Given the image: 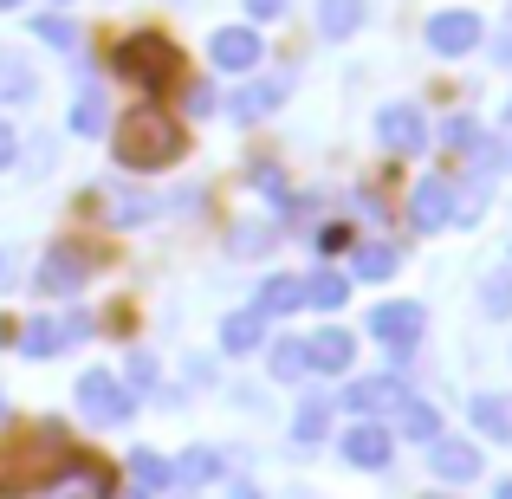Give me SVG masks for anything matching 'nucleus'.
Instances as JSON below:
<instances>
[{
	"label": "nucleus",
	"mask_w": 512,
	"mask_h": 499,
	"mask_svg": "<svg viewBox=\"0 0 512 499\" xmlns=\"http://www.w3.org/2000/svg\"><path fill=\"white\" fill-rule=\"evenodd\" d=\"M117 163L124 169H169L175 156H182V124L175 117H163V111H150V104H137L130 117H117Z\"/></svg>",
	"instance_id": "f257e3e1"
},
{
	"label": "nucleus",
	"mask_w": 512,
	"mask_h": 499,
	"mask_svg": "<svg viewBox=\"0 0 512 499\" xmlns=\"http://www.w3.org/2000/svg\"><path fill=\"white\" fill-rule=\"evenodd\" d=\"M175 65H182V52H175L163 33H137V39L117 46V72L137 78L143 91H169L175 85Z\"/></svg>",
	"instance_id": "f03ea898"
},
{
	"label": "nucleus",
	"mask_w": 512,
	"mask_h": 499,
	"mask_svg": "<svg viewBox=\"0 0 512 499\" xmlns=\"http://www.w3.org/2000/svg\"><path fill=\"white\" fill-rule=\"evenodd\" d=\"M85 279H91V247H78V240H59V247L39 260L33 292H39V299H72V292H85Z\"/></svg>",
	"instance_id": "7ed1b4c3"
},
{
	"label": "nucleus",
	"mask_w": 512,
	"mask_h": 499,
	"mask_svg": "<svg viewBox=\"0 0 512 499\" xmlns=\"http://www.w3.org/2000/svg\"><path fill=\"white\" fill-rule=\"evenodd\" d=\"M78 409H85L98 428H124L137 402H130V389L117 383L111 370H85V376H78Z\"/></svg>",
	"instance_id": "20e7f679"
},
{
	"label": "nucleus",
	"mask_w": 512,
	"mask_h": 499,
	"mask_svg": "<svg viewBox=\"0 0 512 499\" xmlns=\"http://www.w3.org/2000/svg\"><path fill=\"white\" fill-rule=\"evenodd\" d=\"M461 214V201H454V188L441 182V175H428V182H415V195H409V221L422 227V234H441V227Z\"/></svg>",
	"instance_id": "39448f33"
},
{
	"label": "nucleus",
	"mask_w": 512,
	"mask_h": 499,
	"mask_svg": "<svg viewBox=\"0 0 512 499\" xmlns=\"http://www.w3.org/2000/svg\"><path fill=\"white\" fill-rule=\"evenodd\" d=\"M474 39H480V13H467V7H448V13H435V20H428V46H435L441 59L474 52Z\"/></svg>",
	"instance_id": "423d86ee"
},
{
	"label": "nucleus",
	"mask_w": 512,
	"mask_h": 499,
	"mask_svg": "<svg viewBox=\"0 0 512 499\" xmlns=\"http://www.w3.org/2000/svg\"><path fill=\"white\" fill-rule=\"evenodd\" d=\"M208 52H214V65H221V72H253V65L266 59V46H260V33H253V26H221V33L208 39Z\"/></svg>",
	"instance_id": "0eeeda50"
},
{
	"label": "nucleus",
	"mask_w": 512,
	"mask_h": 499,
	"mask_svg": "<svg viewBox=\"0 0 512 499\" xmlns=\"http://www.w3.org/2000/svg\"><path fill=\"white\" fill-rule=\"evenodd\" d=\"M85 331H91V318H33V325L20 331V350L26 357H52V350L78 344Z\"/></svg>",
	"instance_id": "6e6552de"
},
{
	"label": "nucleus",
	"mask_w": 512,
	"mask_h": 499,
	"mask_svg": "<svg viewBox=\"0 0 512 499\" xmlns=\"http://www.w3.org/2000/svg\"><path fill=\"white\" fill-rule=\"evenodd\" d=\"M376 137H383V150H396V156H415L428 143V130H422V111L415 104H389L383 117H376Z\"/></svg>",
	"instance_id": "1a4fd4ad"
},
{
	"label": "nucleus",
	"mask_w": 512,
	"mask_h": 499,
	"mask_svg": "<svg viewBox=\"0 0 512 499\" xmlns=\"http://www.w3.org/2000/svg\"><path fill=\"white\" fill-rule=\"evenodd\" d=\"M370 331L383 337V344L396 350V357H409V350H415V337H422V305H376Z\"/></svg>",
	"instance_id": "9d476101"
},
{
	"label": "nucleus",
	"mask_w": 512,
	"mask_h": 499,
	"mask_svg": "<svg viewBox=\"0 0 512 499\" xmlns=\"http://www.w3.org/2000/svg\"><path fill=\"white\" fill-rule=\"evenodd\" d=\"M286 91H292V78H253V85H240L234 98H227V111H234L240 124H260L266 111L286 104Z\"/></svg>",
	"instance_id": "9b49d317"
},
{
	"label": "nucleus",
	"mask_w": 512,
	"mask_h": 499,
	"mask_svg": "<svg viewBox=\"0 0 512 499\" xmlns=\"http://www.w3.org/2000/svg\"><path fill=\"white\" fill-rule=\"evenodd\" d=\"M402 402V376H357L344 389V409L350 415H376V409H396Z\"/></svg>",
	"instance_id": "f8f14e48"
},
{
	"label": "nucleus",
	"mask_w": 512,
	"mask_h": 499,
	"mask_svg": "<svg viewBox=\"0 0 512 499\" xmlns=\"http://www.w3.org/2000/svg\"><path fill=\"white\" fill-rule=\"evenodd\" d=\"M350 357H357V344H350V331H318L312 344H305V370H325V376H338V370H350Z\"/></svg>",
	"instance_id": "ddd939ff"
},
{
	"label": "nucleus",
	"mask_w": 512,
	"mask_h": 499,
	"mask_svg": "<svg viewBox=\"0 0 512 499\" xmlns=\"http://www.w3.org/2000/svg\"><path fill=\"white\" fill-rule=\"evenodd\" d=\"M344 461L350 467H389V428H376V422L344 428Z\"/></svg>",
	"instance_id": "4468645a"
},
{
	"label": "nucleus",
	"mask_w": 512,
	"mask_h": 499,
	"mask_svg": "<svg viewBox=\"0 0 512 499\" xmlns=\"http://www.w3.org/2000/svg\"><path fill=\"white\" fill-rule=\"evenodd\" d=\"M428 461H435V474H441V480H454V487L480 474V454L467 448V441H428Z\"/></svg>",
	"instance_id": "2eb2a0df"
},
{
	"label": "nucleus",
	"mask_w": 512,
	"mask_h": 499,
	"mask_svg": "<svg viewBox=\"0 0 512 499\" xmlns=\"http://www.w3.org/2000/svg\"><path fill=\"white\" fill-rule=\"evenodd\" d=\"M260 344H266V312H253V305L221 325V350H234V357H247V350H260Z\"/></svg>",
	"instance_id": "dca6fc26"
},
{
	"label": "nucleus",
	"mask_w": 512,
	"mask_h": 499,
	"mask_svg": "<svg viewBox=\"0 0 512 499\" xmlns=\"http://www.w3.org/2000/svg\"><path fill=\"white\" fill-rule=\"evenodd\" d=\"M169 480H188V487H208V480H221V454H214V448H188L182 461H169Z\"/></svg>",
	"instance_id": "f3484780"
},
{
	"label": "nucleus",
	"mask_w": 512,
	"mask_h": 499,
	"mask_svg": "<svg viewBox=\"0 0 512 499\" xmlns=\"http://www.w3.org/2000/svg\"><path fill=\"white\" fill-rule=\"evenodd\" d=\"M363 26V0H318V33L325 39H344Z\"/></svg>",
	"instance_id": "a211bd4d"
},
{
	"label": "nucleus",
	"mask_w": 512,
	"mask_h": 499,
	"mask_svg": "<svg viewBox=\"0 0 512 499\" xmlns=\"http://www.w3.org/2000/svg\"><path fill=\"white\" fill-rule=\"evenodd\" d=\"M396 428H402V435H409V441H435V435H441V415L428 409V402L402 396V402H396Z\"/></svg>",
	"instance_id": "6ab92c4d"
},
{
	"label": "nucleus",
	"mask_w": 512,
	"mask_h": 499,
	"mask_svg": "<svg viewBox=\"0 0 512 499\" xmlns=\"http://www.w3.org/2000/svg\"><path fill=\"white\" fill-rule=\"evenodd\" d=\"M299 299L318 305V312H338V305L350 299V279H344V273H312V279L299 286Z\"/></svg>",
	"instance_id": "aec40b11"
},
{
	"label": "nucleus",
	"mask_w": 512,
	"mask_h": 499,
	"mask_svg": "<svg viewBox=\"0 0 512 499\" xmlns=\"http://www.w3.org/2000/svg\"><path fill=\"white\" fill-rule=\"evenodd\" d=\"M474 422L493 441H512V396H474Z\"/></svg>",
	"instance_id": "412c9836"
},
{
	"label": "nucleus",
	"mask_w": 512,
	"mask_h": 499,
	"mask_svg": "<svg viewBox=\"0 0 512 499\" xmlns=\"http://www.w3.org/2000/svg\"><path fill=\"white\" fill-rule=\"evenodd\" d=\"M253 312H266V318H273V312H299V279H292V273H273L260 286V305H253Z\"/></svg>",
	"instance_id": "4be33fe9"
},
{
	"label": "nucleus",
	"mask_w": 512,
	"mask_h": 499,
	"mask_svg": "<svg viewBox=\"0 0 512 499\" xmlns=\"http://www.w3.org/2000/svg\"><path fill=\"white\" fill-rule=\"evenodd\" d=\"M26 98H33V72L0 52V104H26Z\"/></svg>",
	"instance_id": "5701e85b"
},
{
	"label": "nucleus",
	"mask_w": 512,
	"mask_h": 499,
	"mask_svg": "<svg viewBox=\"0 0 512 499\" xmlns=\"http://www.w3.org/2000/svg\"><path fill=\"white\" fill-rule=\"evenodd\" d=\"M72 130H78V137H98V130H104V91H98V85L78 91V104H72Z\"/></svg>",
	"instance_id": "b1692460"
},
{
	"label": "nucleus",
	"mask_w": 512,
	"mask_h": 499,
	"mask_svg": "<svg viewBox=\"0 0 512 499\" xmlns=\"http://www.w3.org/2000/svg\"><path fill=\"white\" fill-rule=\"evenodd\" d=\"M130 474H137V493H156V487H169V461H163V454H150V448H143L137 461H130Z\"/></svg>",
	"instance_id": "393cba45"
},
{
	"label": "nucleus",
	"mask_w": 512,
	"mask_h": 499,
	"mask_svg": "<svg viewBox=\"0 0 512 499\" xmlns=\"http://www.w3.org/2000/svg\"><path fill=\"white\" fill-rule=\"evenodd\" d=\"M33 33L46 39V46H78V26L59 20V13H33Z\"/></svg>",
	"instance_id": "a878e982"
},
{
	"label": "nucleus",
	"mask_w": 512,
	"mask_h": 499,
	"mask_svg": "<svg viewBox=\"0 0 512 499\" xmlns=\"http://www.w3.org/2000/svg\"><path fill=\"white\" fill-rule=\"evenodd\" d=\"M480 305H487L493 318H512V273H493L487 286H480Z\"/></svg>",
	"instance_id": "bb28decb"
},
{
	"label": "nucleus",
	"mask_w": 512,
	"mask_h": 499,
	"mask_svg": "<svg viewBox=\"0 0 512 499\" xmlns=\"http://www.w3.org/2000/svg\"><path fill=\"white\" fill-rule=\"evenodd\" d=\"M396 273V247H363L357 253V279H389Z\"/></svg>",
	"instance_id": "cd10ccee"
},
{
	"label": "nucleus",
	"mask_w": 512,
	"mask_h": 499,
	"mask_svg": "<svg viewBox=\"0 0 512 499\" xmlns=\"http://www.w3.org/2000/svg\"><path fill=\"white\" fill-rule=\"evenodd\" d=\"M299 370H305V344H292V337L273 344V376L279 383H299Z\"/></svg>",
	"instance_id": "c85d7f7f"
},
{
	"label": "nucleus",
	"mask_w": 512,
	"mask_h": 499,
	"mask_svg": "<svg viewBox=\"0 0 512 499\" xmlns=\"http://www.w3.org/2000/svg\"><path fill=\"white\" fill-rule=\"evenodd\" d=\"M325 396H305V409H299V428H292V435H299V441H318V435H325Z\"/></svg>",
	"instance_id": "c756f323"
},
{
	"label": "nucleus",
	"mask_w": 512,
	"mask_h": 499,
	"mask_svg": "<svg viewBox=\"0 0 512 499\" xmlns=\"http://www.w3.org/2000/svg\"><path fill=\"white\" fill-rule=\"evenodd\" d=\"M441 143H448V150H474L480 124H474V117H448V124H441Z\"/></svg>",
	"instance_id": "7c9ffc66"
},
{
	"label": "nucleus",
	"mask_w": 512,
	"mask_h": 499,
	"mask_svg": "<svg viewBox=\"0 0 512 499\" xmlns=\"http://www.w3.org/2000/svg\"><path fill=\"white\" fill-rule=\"evenodd\" d=\"M273 247V227H234V253H266Z\"/></svg>",
	"instance_id": "2f4dec72"
},
{
	"label": "nucleus",
	"mask_w": 512,
	"mask_h": 499,
	"mask_svg": "<svg viewBox=\"0 0 512 499\" xmlns=\"http://www.w3.org/2000/svg\"><path fill=\"white\" fill-rule=\"evenodd\" d=\"M253 188H260V195H273V201H286V175H279L273 163H253Z\"/></svg>",
	"instance_id": "473e14b6"
},
{
	"label": "nucleus",
	"mask_w": 512,
	"mask_h": 499,
	"mask_svg": "<svg viewBox=\"0 0 512 499\" xmlns=\"http://www.w3.org/2000/svg\"><path fill=\"white\" fill-rule=\"evenodd\" d=\"M130 383H143V389L156 383V357L150 350H130Z\"/></svg>",
	"instance_id": "72a5a7b5"
},
{
	"label": "nucleus",
	"mask_w": 512,
	"mask_h": 499,
	"mask_svg": "<svg viewBox=\"0 0 512 499\" xmlns=\"http://www.w3.org/2000/svg\"><path fill=\"white\" fill-rule=\"evenodd\" d=\"M247 13H253V20H279V13H286V0H247Z\"/></svg>",
	"instance_id": "f704fd0d"
},
{
	"label": "nucleus",
	"mask_w": 512,
	"mask_h": 499,
	"mask_svg": "<svg viewBox=\"0 0 512 499\" xmlns=\"http://www.w3.org/2000/svg\"><path fill=\"white\" fill-rule=\"evenodd\" d=\"M493 59L512 65V26H500V39H493Z\"/></svg>",
	"instance_id": "c9c22d12"
},
{
	"label": "nucleus",
	"mask_w": 512,
	"mask_h": 499,
	"mask_svg": "<svg viewBox=\"0 0 512 499\" xmlns=\"http://www.w3.org/2000/svg\"><path fill=\"white\" fill-rule=\"evenodd\" d=\"M13 150H20V143H13V124H0V169L13 163Z\"/></svg>",
	"instance_id": "e433bc0d"
},
{
	"label": "nucleus",
	"mask_w": 512,
	"mask_h": 499,
	"mask_svg": "<svg viewBox=\"0 0 512 499\" xmlns=\"http://www.w3.org/2000/svg\"><path fill=\"white\" fill-rule=\"evenodd\" d=\"M234 499H260V487H234Z\"/></svg>",
	"instance_id": "4c0bfd02"
},
{
	"label": "nucleus",
	"mask_w": 512,
	"mask_h": 499,
	"mask_svg": "<svg viewBox=\"0 0 512 499\" xmlns=\"http://www.w3.org/2000/svg\"><path fill=\"white\" fill-rule=\"evenodd\" d=\"M493 499H512V480H500V487H493Z\"/></svg>",
	"instance_id": "58836bf2"
},
{
	"label": "nucleus",
	"mask_w": 512,
	"mask_h": 499,
	"mask_svg": "<svg viewBox=\"0 0 512 499\" xmlns=\"http://www.w3.org/2000/svg\"><path fill=\"white\" fill-rule=\"evenodd\" d=\"M124 499H150V493H124Z\"/></svg>",
	"instance_id": "ea45409f"
},
{
	"label": "nucleus",
	"mask_w": 512,
	"mask_h": 499,
	"mask_svg": "<svg viewBox=\"0 0 512 499\" xmlns=\"http://www.w3.org/2000/svg\"><path fill=\"white\" fill-rule=\"evenodd\" d=\"M422 499H448V493H422Z\"/></svg>",
	"instance_id": "a19ab883"
},
{
	"label": "nucleus",
	"mask_w": 512,
	"mask_h": 499,
	"mask_svg": "<svg viewBox=\"0 0 512 499\" xmlns=\"http://www.w3.org/2000/svg\"><path fill=\"white\" fill-rule=\"evenodd\" d=\"M0 7H20V0H0Z\"/></svg>",
	"instance_id": "79ce46f5"
},
{
	"label": "nucleus",
	"mask_w": 512,
	"mask_h": 499,
	"mask_svg": "<svg viewBox=\"0 0 512 499\" xmlns=\"http://www.w3.org/2000/svg\"><path fill=\"white\" fill-rule=\"evenodd\" d=\"M506 124H512V104H506Z\"/></svg>",
	"instance_id": "37998d69"
},
{
	"label": "nucleus",
	"mask_w": 512,
	"mask_h": 499,
	"mask_svg": "<svg viewBox=\"0 0 512 499\" xmlns=\"http://www.w3.org/2000/svg\"><path fill=\"white\" fill-rule=\"evenodd\" d=\"M0 273H7V266H0Z\"/></svg>",
	"instance_id": "c03bdc74"
}]
</instances>
